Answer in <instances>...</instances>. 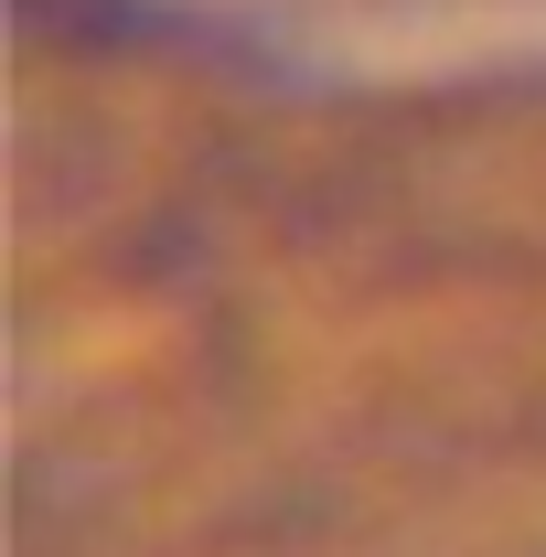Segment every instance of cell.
Segmentation results:
<instances>
[{
  "label": "cell",
  "mask_w": 546,
  "mask_h": 557,
  "mask_svg": "<svg viewBox=\"0 0 546 557\" xmlns=\"http://www.w3.org/2000/svg\"><path fill=\"white\" fill-rule=\"evenodd\" d=\"M33 11H54V0H33ZM86 11H97V0H86Z\"/></svg>",
  "instance_id": "obj_1"
}]
</instances>
